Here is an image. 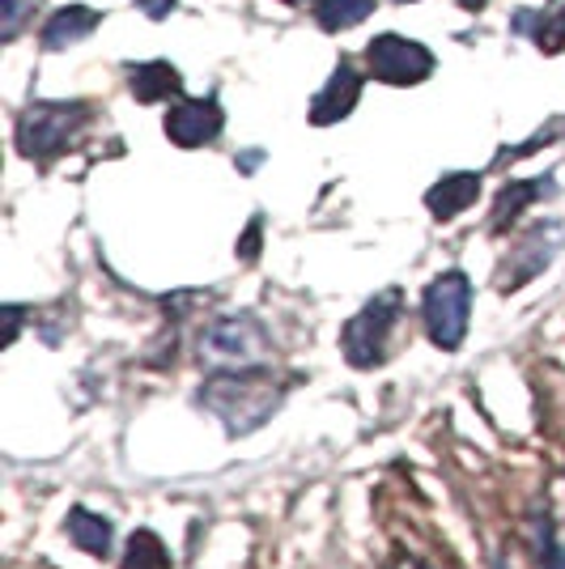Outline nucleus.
<instances>
[{"mask_svg":"<svg viewBox=\"0 0 565 569\" xmlns=\"http://www.w3.org/2000/svg\"><path fill=\"white\" fill-rule=\"evenodd\" d=\"M400 310H404V293L391 284V289L375 293V298L345 323V332H340V353H345V361H349L354 370H375V366L387 361V340H391L396 323H400Z\"/></svg>","mask_w":565,"mask_h":569,"instance_id":"obj_2","label":"nucleus"},{"mask_svg":"<svg viewBox=\"0 0 565 569\" xmlns=\"http://www.w3.org/2000/svg\"><path fill=\"white\" fill-rule=\"evenodd\" d=\"M65 522H69V540L81 552H90V557H107L111 552V519L107 515H95L86 506H72Z\"/></svg>","mask_w":565,"mask_h":569,"instance_id":"obj_14","label":"nucleus"},{"mask_svg":"<svg viewBox=\"0 0 565 569\" xmlns=\"http://www.w3.org/2000/svg\"><path fill=\"white\" fill-rule=\"evenodd\" d=\"M357 98H361V72H357L349 60H340L336 72L328 77V86H324V90L315 94V102H310V123H319V128L340 123V119L357 107Z\"/></svg>","mask_w":565,"mask_h":569,"instance_id":"obj_9","label":"nucleus"},{"mask_svg":"<svg viewBox=\"0 0 565 569\" xmlns=\"http://www.w3.org/2000/svg\"><path fill=\"white\" fill-rule=\"evenodd\" d=\"M527 531H532V557H536V569H565L562 531H557V519L548 515V506H536V510H532Z\"/></svg>","mask_w":565,"mask_h":569,"instance_id":"obj_13","label":"nucleus"},{"mask_svg":"<svg viewBox=\"0 0 565 569\" xmlns=\"http://www.w3.org/2000/svg\"><path fill=\"white\" fill-rule=\"evenodd\" d=\"M34 4H39V0H0V9H4V39H18L26 13H30Z\"/></svg>","mask_w":565,"mask_h":569,"instance_id":"obj_19","label":"nucleus"},{"mask_svg":"<svg viewBox=\"0 0 565 569\" xmlns=\"http://www.w3.org/2000/svg\"><path fill=\"white\" fill-rule=\"evenodd\" d=\"M494 569H511V566H506V561H494Z\"/></svg>","mask_w":565,"mask_h":569,"instance_id":"obj_23","label":"nucleus"},{"mask_svg":"<svg viewBox=\"0 0 565 569\" xmlns=\"http://www.w3.org/2000/svg\"><path fill=\"white\" fill-rule=\"evenodd\" d=\"M90 107L86 102H34L18 119V153L30 162H51L72 144L86 128Z\"/></svg>","mask_w":565,"mask_h":569,"instance_id":"obj_4","label":"nucleus"},{"mask_svg":"<svg viewBox=\"0 0 565 569\" xmlns=\"http://www.w3.org/2000/svg\"><path fill=\"white\" fill-rule=\"evenodd\" d=\"M459 4H464V9H480V4H485V0H459Z\"/></svg>","mask_w":565,"mask_h":569,"instance_id":"obj_22","label":"nucleus"},{"mask_svg":"<svg viewBox=\"0 0 565 569\" xmlns=\"http://www.w3.org/2000/svg\"><path fill=\"white\" fill-rule=\"evenodd\" d=\"M98 26H102V13L90 9V4H65V9H56L43 26V48L48 51H65L72 43H81V39H90Z\"/></svg>","mask_w":565,"mask_h":569,"instance_id":"obj_11","label":"nucleus"},{"mask_svg":"<svg viewBox=\"0 0 565 569\" xmlns=\"http://www.w3.org/2000/svg\"><path fill=\"white\" fill-rule=\"evenodd\" d=\"M548 191H553V179H518V183H506L494 204V230H506L511 221H518V213H523L532 200H541Z\"/></svg>","mask_w":565,"mask_h":569,"instance_id":"obj_15","label":"nucleus"},{"mask_svg":"<svg viewBox=\"0 0 565 569\" xmlns=\"http://www.w3.org/2000/svg\"><path fill=\"white\" fill-rule=\"evenodd\" d=\"M285 4H303V0H285Z\"/></svg>","mask_w":565,"mask_h":569,"instance_id":"obj_24","label":"nucleus"},{"mask_svg":"<svg viewBox=\"0 0 565 569\" xmlns=\"http://www.w3.org/2000/svg\"><path fill=\"white\" fill-rule=\"evenodd\" d=\"M175 4H179V0H137V9H141L145 18H153V22L170 18V13H175Z\"/></svg>","mask_w":565,"mask_h":569,"instance_id":"obj_21","label":"nucleus"},{"mask_svg":"<svg viewBox=\"0 0 565 569\" xmlns=\"http://www.w3.org/2000/svg\"><path fill=\"white\" fill-rule=\"evenodd\" d=\"M221 107L212 102V98H184V102H175L170 111H166V137L170 144H179V149H200V144L217 141V132H221Z\"/></svg>","mask_w":565,"mask_h":569,"instance_id":"obj_8","label":"nucleus"},{"mask_svg":"<svg viewBox=\"0 0 565 569\" xmlns=\"http://www.w3.org/2000/svg\"><path fill=\"white\" fill-rule=\"evenodd\" d=\"M268 332L256 315H226L212 319L200 336V353L209 357L217 370H238V366H264L268 357Z\"/></svg>","mask_w":565,"mask_h":569,"instance_id":"obj_5","label":"nucleus"},{"mask_svg":"<svg viewBox=\"0 0 565 569\" xmlns=\"http://www.w3.org/2000/svg\"><path fill=\"white\" fill-rule=\"evenodd\" d=\"M259 230H264V221H251V226H247V234L238 238V256H242V260H256L259 256Z\"/></svg>","mask_w":565,"mask_h":569,"instance_id":"obj_20","label":"nucleus"},{"mask_svg":"<svg viewBox=\"0 0 565 569\" xmlns=\"http://www.w3.org/2000/svg\"><path fill=\"white\" fill-rule=\"evenodd\" d=\"M366 69L387 86H417L434 72V51L387 30V34H375L366 43Z\"/></svg>","mask_w":565,"mask_h":569,"instance_id":"obj_6","label":"nucleus"},{"mask_svg":"<svg viewBox=\"0 0 565 569\" xmlns=\"http://www.w3.org/2000/svg\"><path fill=\"white\" fill-rule=\"evenodd\" d=\"M480 196V174L472 170H455V174H443L434 188L425 191V209L434 221H455L459 213H468Z\"/></svg>","mask_w":565,"mask_h":569,"instance_id":"obj_10","label":"nucleus"},{"mask_svg":"<svg viewBox=\"0 0 565 569\" xmlns=\"http://www.w3.org/2000/svg\"><path fill=\"white\" fill-rule=\"evenodd\" d=\"M166 566H170V557H166L162 540L153 531H137L128 540V561H123V569H166Z\"/></svg>","mask_w":565,"mask_h":569,"instance_id":"obj_17","label":"nucleus"},{"mask_svg":"<svg viewBox=\"0 0 565 569\" xmlns=\"http://www.w3.org/2000/svg\"><path fill=\"white\" fill-rule=\"evenodd\" d=\"M422 319L425 332L434 340V349L443 353H455L468 336V319H472V281L468 272L450 268V272H438L434 281L425 284L422 293Z\"/></svg>","mask_w":565,"mask_h":569,"instance_id":"obj_3","label":"nucleus"},{"mask_svg":"<svg viewBox=\"0 0 565 569\" xmlns=\"http://www.w3.org/2000/svg\"><path fill=\"white\" fill-rule=\"evenodd\" d=\"M400 4H413V0H400Z\"/></svg>","mask_w":565,"mask_h":569,"instance_id":"obj_25","label":"nucleus"},{"mask_svg":"<svg viewBox=\"0 0 565 569\" xmlns=\"http://www.w3.org/2000/svg\"><path fill=\"white\" fill-rule=\"evenodd\" d=\"M375 13V0H319L315 4V22L324 26L328 34H340L349 26L366 22Z\"/></svg>","mask_w":565,"mask_h":569,"instance_id":"obj_16","label":"nucleus"},{"mask_svg":"<svg viewBox=\"0 0 565 569\" xmlns=\"http://www.w3.org/2000/svg\"><path fill=\"white\" fill-rule=\"evenodd\" d=\"M532 39H536L548 56H553V51H562L565 48V9H557L553 18H541V26H536V34H532Z\"/></svg>","mask_w":565,"mask_h":569,"instance_id":"obj_18","label":"nucleus"},{"mask_svg":"<svg viewBox=\"0 0 565 569\" xmlns=\"http://www.w3.org/2000/svg\"><path fill=\"white\" fill-rule=\"evenodd\" d=\"M562 226L557 221H541V226H532L527 234L518 238V247L511 251V263H506V277H502V293H515L523 284L532 281V277H541L544 268L553 263L557 256V247H562Z\"/></svg>","mask_w":565,"mask_h":569,"instance_id":"obj_7","label":"nucleus"},{"mask_svg":"<svg viewBox=\"0 0 565 569\" xmlns=\"http://www.w3.org/2000/svg\"><path fill=\"white\" fill-rule=\"evenodd\" d=\"M128 86H132V98H137V102H166V98H179L184 77H179V69H175L170 60H149V64H137V69H132Z\"/></svg>","mask_w":565,"mask_h":569,"instance_id":"obj_12","label":"nucleus"},{"mask_svg":"<svg viewBox=\"0 0 565 569\" xmlns=\"http://www.w3.org/2000/svg\"><path fill=\"white\" fill-rule=\"evenodd\" d=\"M285 387L264 366H238V370H217L200 382V403L226 426L230 438L256 433L281 403Z\"/></svg>","mask_w":565,"mask_h":569,"instance_id":"obj_1","label":"nucleus"}]
</instances>
